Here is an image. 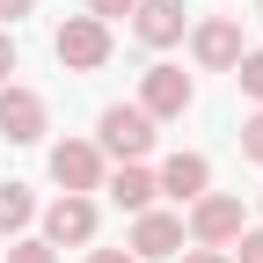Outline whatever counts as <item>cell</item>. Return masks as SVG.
<instances>
[{"mask_svg": "<svg viewBox=\"0 0 263 263\" xmlns=\"http://www.w3.org/2000/svg\"><path fill=\"white\" fill-rule=\"evenodd\" d=\"M103 190L117 197L124 212H146L154 197H161V190H154V168H139V161H117V176H103Z\"/></svg>", "mask_w": 263, "mask_h": 263, "instance_id": "7c38bea8", "label": "cell"}, {"mask_svg": "<svg viewBox=\"0 0 263 263\" xmlns=\"http://www.w3.org/2000/svg\"><path fill=\"white\" fill-rule=\"evenodd\" d=\"M241 154H249V161H256V168H263V110H256V117H249V124H241Z\"/></svg>", "mask_w": 263, "mask_h": 263, "instance_id": "e0dca14e", "label": "cell"}, {"mask_svg": "<svg viewBox=\"0 0 263 263\" xmlns=\"http://www.w3.org/2000/svg\"><path fill=\"white\" fill-rule=\"evenodd\" d=\"M51 183L73 190V197L103 190V146H95V139H59L51 146Z\"/></svg>", "mask_w": 263, "mask_h": 263, "instance_id": "9c48e42d", "label": "cell"}, {"mask_svg": "<svg viewBox=\"0 0 263 263\" xmlns=\"http://www.w3.org/2000/svg\"><path fill=\"white\" fill-rule=\"evenodd\" d=\"M8 263H59V249H51L44 234H15V241H8Z\"/></svg>", "mask_w": 263, "mask_h": 263, "instance_id": "9a60e30c", "label": "cell"}, {"mask_svg": "<svg viewBox=\"0 0 263 263\" xmlns=\"http://www.w3.org/2000/svg\"><path fill=\"white\" fill-rule=\"evenodd\" d=\"M154 190L176 197V205H197V197L212 190V161H205V154H168V161L154 168Z\"/></svg>", "mask_w": 263, "mask_h": 263, "instance_id": "30bf717a", "label": "cell"}, {"mask_svg": "<svg viewBox=\"0 0 263 263\" xmlns=\"http://www.w3.org/2000/svg\"><path fill=\"white\" fill-rule=\"evenodd\" d=\"M44 124H51V110H44L37 88H22V81L0 88V139H8V146H37Z\"/></svg>", "mask_w": 263, "mask_h": 263, "instance_id": "277c9868", "label": "cell"}, {"mask_svg": "<svg viewBox=\"0 0 263 263\" xmlns=\"http://www.w3.org/2000/svg\"><path fill=\"white\" fill-rule=\"evenodd\" d=\"M256 22H263V0H256Z\"/></svg>", "mask_w": 263, "mask_h": 263, "instance_id": "603a6c76", "label": "cell"}, {"mask_svg": "<svg viewBox=\"0 0 263 263\" xmlns=\"http://www.w3.org/2000/svg\"><path fill=\"white\" fill-rule=\"evenodd\" d=\"M183 263H234V256H227V249H190Z\"/></svg>", "mask_w": 263, "mask_h": 263, "instance_id": "7402d4cb", "label": "cell"}, {"mask_svg": "<svg viewBox=\"0 0 263 263\" xmlns=\"http://www.w3.org/2000/svg\"><path fill=\"white\" fill-rule=\"evenodd\" d=\"M183 241H190L183 234V212H154V205L132 212V241L124 249L139 256V263H168V256H183Z\"/></svg>", "mask_w": 263, "mask_h": 263, "instance_id": "52a82bcc", "label": "cell"}, {"mask_svg": "<svg viewBox=\"0 0 263 263\" xmlns=\"http://www.w3.org/2000/svg\"><path fill=\"white\" fill-rule=\"evenodd\" d=\"M234 81H241V95H249V103L263 110V51H241V59H234Z\"/></svg>", "mask_w": 263, "mask_h": 263, "instance_id": "5bb4252c", "label": "cell"}, {"mask_svg": "<svg viewBox=\"0 0 263 263\" xmlns=\"http://www.w3.org/2000/svg\"><path fill=\"white\" fill-rule=\"evenodd\" d=\"M197 103V81L183 73V66H146V73H139V110L161 124V117H183Z\"/></svg>", "mask_w": 263, "mask_h": 263, "instance_id": "8992f818", "label": "cell"}, {"mask_svg": "<svg viewBox=\"0 0 263 263\" xmlns=\"http://www.w3.org/2000/svg\"><path fill=\"white\" fill-rule=\"evenodd\" d=\"M37 219V197H29V183H0V234H22V227Z\"/></svg>", "mask_w": 263, "mask_h": 263, "instance_id": "4fadbf2b", "label": "cell"}, {"mask_svg": "<svg viewBox=\"0 0 263 263\" xmlns=\"http://www.w3.org/2000/svg\"><path fill=\"white\" fill-rule=\"evenodd\" d=\"M241 197H227V190H205V197H197V205H190V219H183V234L197 241V249H227V241H234L241 234Z\"/></svg>", "mask_w": 263, "mask_h": 263, "instance_id": "3957f363", "label": "cell"}, {"mask_svg": "<svg viewBox=\"0 0 263 263\" xmlns=\"http://www.w3.org/2000/svg\"><path fill=\"white\" fill-rule=\"evenodd\" d=\"M234 263H263V227H241L234 234Z\"/></svg>", "mask_w": 263, "mask_h": 263, "instance_id": "2e32d148", "label": "cell"}, {"mask_svg": "<svg viewBox=\"0 0 263 263\" xmlns=\"http://www.w3.org/2000/svg\"><path fill=\"white\" fill-rule=\"evenodd\" d=\"M95 146L117 154V161H139V154L154 146V117H146L139 103H110L103 117H95Z\"/></svg>", "mask_w": 263, "mask_h": 263, "instance_id": "7a4b0ae2", "label": "cell"}, {"mask_svg": "<svg viewBox=\"0 0 263 263\" xmlns=\"http://www.w3.org/2000/svg\"><path fill=\"white\" fill-rule=\"evenodd\" d=\"M95 227H103L95 197H73V190H66L59 205H44V241H51V249H88Z\"/></svg>", "mask_w": 263, "mask_h": 263, "instance_id": "ba28073f", "label": "cell"}, {"mask_svg": "<svg viewBox=\"0 0 263 263\" xmlns=\"http://www.w3.org/2000/svg\"><path fill=\"white\" fill-rule=\"evenodd\" d=\"M51 59L66 66V73H95V66H110V22L66 15V22L51 29Z\"/></svg>", "mask_w": 263, "mask_h": 263, "instance_id": "6da1fadb", "label": "cell"}, {"mask_svg": "<svg viewBox=\"0 0 263 263\" xmlns=\"http://www.w3.org/2000/svg\"><path fill=\"white\" fill-rule=\"evenodd\" d=\"M22 15H37V0H0V29H15Z\"/></svg>", "mask_w": 263, "mask_h": 263, "instance_id": "d6986e66", "label": "cell"}, {"mask_svg": "<svg viewBox=\"0 0 263 263\" xmlns=\"http://www.w3.org/2000/svg\"><path fill=\"white\" fill-rule=\"evenodd\" d=\"M88 263H139L132 249H88Z\"/></svg>", "mask_w": 263, "mask_h": 263, "instance_id": "44dd1931", "label": "cell"}, {"mask_svg": "<svg viewBox=\"0 0 263 263\" xmlns=\"http://www.w3.org/2000/svg\"><path fill=\"white\" fill-rule=\"evenodd\" d=\"M183 29H190L183 0H139V8H132V37H139V44H154V51L183 44Z\"/></svg>", "mask_w": 263, "mask_h": 263, "instance_id": "8fae6325", "label": "cell"}, {"mask_svg": "<svg viewBox=\"0 0 263 263\" xmlns=\"http://www.w3.org/2000/svg\"><path fill=\"white\" fill-rule=\"evenodd\" d=\"M8 73H15V37L0 29V88H8Z\"/></svg>", "mask_w": 263, "mask_h": 263, "instance_id": "ffe728a7", "label": "cell"}, {"mask_svg": "<svg viewBox=\"0 0 263 263\" xmlns=\"http://www.w3.org/2000/svg\"><path fill=\"white\" fill-rule=\"evenodd\" d=\"M132 8H139V0H88L95 22H117V15H132Z\"/></svg>", "mask_w": 263, "mask_h": 263, "instance_id": "ac0fdd59", "label": "cell"}, {"mask_svg": "<svg viewBox=\"0 0 263 263\" xmlns=\"http://www.w3.org/2000/svg\"><path fill=\"white\" fill-rule=\"evenodd\" d=\"M241 22L234 15H205V22H190V59L205 66V73H234V59H241Z\"/></svg>", "mask_w": 263, "mask_h": 263, "instance_id": "5b68a950", "label": "cell"}]
</instances>
